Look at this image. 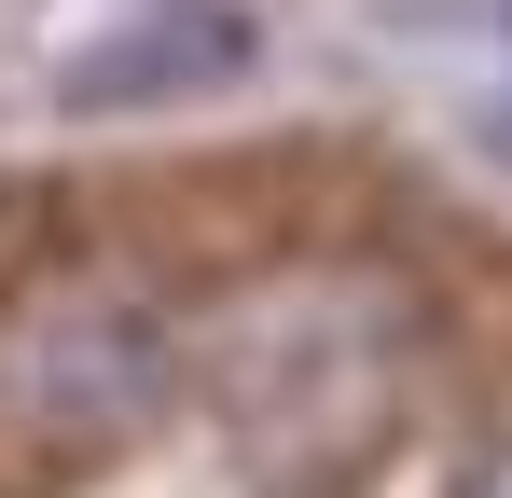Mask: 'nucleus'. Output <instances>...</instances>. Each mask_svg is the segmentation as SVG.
Wrapping results in <instances>:
<instances>
[{
    "instance_id": "f03ea898",
    "label": "nucleus",
    "mask_w": 512,
    "mask_h": 498,
    "mask_svg": "<svg viewBox=\"0 0 512 498\" xmlns=\"http://www.w3.org/2000/svg\"><path fill=\"white\" fill-rule=\"evenodd\" d=\"M457 498H512V429L485 443V457H471V471H457Z\"/></svg>"
},
{
    "instance_id": "f257e3e1",
    "label": "nucleus",
    "mask_w": 512,
    "mask_h": 498,
    "mask_svg": "<svg viewBox=\"0 0 512 498\" xmlns=\"http://www.w3.org/2000/svg\"><path fill=\"white\" fill-rule=\"evenodd\" d=\"M180 388V319L125 263H0V457L70 485Z\"/></svg>"
}]
</instances>
